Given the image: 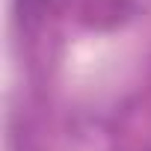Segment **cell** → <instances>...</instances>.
<instances>
[{
    "label": "cell",
    "instance_id": "6da1fadb",
    "mask_svg": "<svg viewBox=\"0 0 151 151\" xmlns=\"http://www.w3.org/2000/svg\"><path fill=\"white\" fill-rule=\"evenodd\" d=\"M53 6V0H18V18L21 24H36L47 15V9Z\"/></svg>",
    "mask_w": 151,
    "mask_h": 151
}]
</instances>
